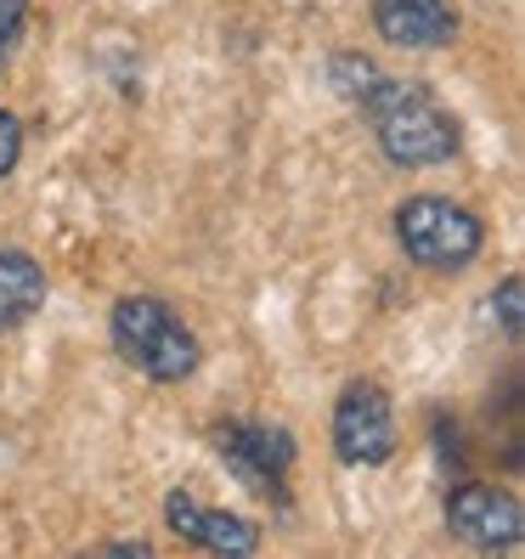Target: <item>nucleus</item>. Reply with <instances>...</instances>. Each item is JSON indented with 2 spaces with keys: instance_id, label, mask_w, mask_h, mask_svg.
<instances>
[{
  "instance_id": "1",
  "label": "nucleus",
  "mask_w": 525,
  "mask_h": 559,
  "mask_svg": "<svg viewBox=\"0 0 525 559\" xmlns=\"http://www.w3.org/2000/svg\"><path fill=\"white\" fill-rule=\"evenodd\" d=\"M356 108L368 114L379 153L402 170H430V164H446L457 153V119L423 85L379 74V85Z\"/></svg>"
},
{
  "instance_id": "2",
  "label": "nucleus",
  "mask_w": 525,
  "mask_h": 559,
  "mask_svg": "<svg viewBox=\"0 0 525 559\" xmlns=\"http://www.w3.org/2000/svg\"><path fill=\"white\" fill-rule=\"evenodd\" d=\"M108 334H114V350L153 384H181L199 373V356H204L199 334L158 294H124L108 317Z\"/></svg>"
},
{
  "instance_id": "3",
  "label": "nucleus",
  "mask_w": 525,
  "mask_h": 559,
  "mask_svg": "<svg viewBox=\"0 0 525 559\" xmlns=\"http://www.w3.org/2000/svg\"><path fill=\"white\" fill-rule=\"evenodd\" d=\"M396 238H402L413 266H423V272H464L486 249V226H480L475 210H464L457 199L418 192V199H407L396 210Z\"/></svg>"
},
{
  "instance_id": "4",
  "label": "nucleus",
  "mask_w": 525,
  "mask_h": 559,
  "mask_svg": "<svg viewBox=\"0 0 525 559\" xmlns=\"http://www.w3.org/2000/svg\"><path fill=\"white\" fill-rule=\"evenodd\" d=\"M396 407L373 379H356L334 402V452L350 469H379L396 457Z\"/></svg>"
},
{
  "instance_id": "5",
  "label": "nucleus",
  "mask_w": 525,
  "mask_h": 559,
  "mask_svg": "<svg viewBox=\"0 0 525 559\" xmlns=\"http://www.w3.org/2000/svg\"><path fill=\"white\" fill-rule=\"evenodd\" d=\"M446 532H452L457 543H469V548H486V554L520 548V537H525V509H520L514 491H503V486L464 480V486L446 491Z\"/></svg>"
},
{
  "instance_id": "6",
  "label": "nucleus",
  "mask_w": 525,
  "mask_h": 559,
  "mask_svg": "<svg viewBox=\"0 0 525 559\" xmlns=\"http://www.w3.org/2000/svg\"><path fill=\"white\" fill-rule=\"evenodd\" d=\"M215 452L254 491H277L283 475L294 469V436L272 430V424H220V430H215Z\"/></svg>"
},
{
  "instance_id": "7",
  "label": "nucleus",
  "mask_w": 525,
  "mask_h": 559,
  "mask_svg": "<svg viewBox=\"0 0 525 559\" xmlns=\"http://www.w3.org/2000/svg\"><path fill=\"white\" fill-rule=\"evenodd\" d=\"M373 28L402 51H435L452 46L457 12L452 0H373Z\"/></svg>"
},
{
  "instance_id": "8",
  "label": "nucleus",
  "mask_w": 525,
  "mask_h": 559,
  "mask_svg": "<svg viewBox=\"0 0 525 559\" xmlns=\"http://www.w3.org/2000/svg\"><path fill=\"white\" fill-rule=\"evenodd\" d=\"M164 520H170V532L199 543L210 554H254L260 548V532L243 520V514H226V509H204L199 498H187V491H170L164 498Z\"/></svg>"
},
{
  "instance_id": "9",
  "label": "nucleus",
  "mask_w": 525,
  "mask_h": 559,
  "mask_svg": "<svg viewBox=\"0 0 525 559\" xmlns=\"http://www.w3.org/2000/svg\"><path fill=\"white\" fill-rule=\"evenodd\" d=\"M46 306V266L28 249H0V334L23 328Z\"/></svg>"
},
{
  "instance_id": "10",
  "label": "nucleus",
  "mask_w": 525,
  "mask_h": 559,
  "mask_svg": "<svg viewBox=\"0 0 525 559\" xmlns=\"http://www.w3.org/2000/svg\"><path fill=\"white\" fill-rule=\"evenodd\" d=\"M327 80H334V91L345 96V103H362V96L379 85V62L373 57H362V51H339L334 62H327Z\"/></svg>"
},
{
  "instance_id": "11",
  "label": "nucleus",
  "mask_w": 525,
  "mask_h": 559,
  "mask_svg": "<svg viewBox=\"0 0 525 559\" xmlns=\"http://www.w3.org/2000/svg\"><path fill=\"white\" fill-rule=\"evenodd\" d=\"M17 158H23V124L12 108H0V181L17 170Z\"/></svg>"
},
{
  "instance_id": "12",
  "label": "nucleus",
  "mask_w": 525,
  "mask_h": 559,
  "mask_svg": "<svg viewBox=\"0 0 525 559\" xmlns=\"http://www.w3.org/2000/svg\"><path fill=\"white\" fill-rule=\"evenodd\" d=\"M520 294H525L520 277H503V288L491 294V311L503 317V334H509V340H520Z\"/></svg>"
},
{
  "instance_id": "13",
  "label": "nucleus",
  "mask_w": 525,
  "mask_h": 559,
  "mask_svg": "<svg viewBox=\"0 0 525 559\" xmlns=\"http://www.w3.org/2000/svg\"><path fill=\"white\" fill-rule=\"evenodd\" d=\"M23 17H28V0H0V62L12 57V46L23 35Z\"/></svg>"
}]
</instances>
